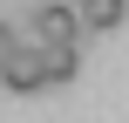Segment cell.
Returning <instances> with one entry per match:
<instances>
[{
    "instance_id": "cell-1",
    "label": "cell",
    "mask_w": 129,
    "mask_h": 123,
    "mask_svg": "<svg viewBox=\"0 0 129 123\" xmlns=\"http://www.w3.org/2000/svg\"><path fill=\"white\" fill-rule=\"evenodd\" d=\"M27 27H34V41H41V48H61V41H82V7H68V0H41Z\"/></svg>"
},
{
    "instance_id": "cell-2",
    "label": "cell",
    "mask_w": 129,
    "mask_h": 123,
    "mask_svg": "<svg viewBox=\"0 0 129 123\" xmlns=\"http://www.w3.org/2000/svg\"><path fill=\"white\" fill-rule=\"evenodd\" d=\"M0 89H7V96H41V89H48V68H41V41H27V48H20L7 68H0Z\"/></svg>"
},
{
    "instance_id": "cell-3",
    "label": "cell",
    "mask_w": 129,
    "mask_h": 123,
    "mask_svg": "<svg viewBox=\"0 0 129 123\" xmlns=\"http://www.w3.org/2000/svg\"><path fill=\"white\" fill-rule=\"evenodd\" d=\"M75 7H82V27L88 34H116L129 21V0H75Z\"/></svg>"
},
{
    "instance_id": "cell-4",
    "label": "cell",
    "mask_w": 129,
    "mask_h": 123,
    "mask_svg": "<svg viewBox=\"0 0 129 123\" xmlns=\"http://www.w3.org/2000/svg\"><path fill=\"white\" fill-rule=\"evenodd\" d=\"M41 68H48V89H61V82H75V75H82V48H75V41L41 48Z\"/></svg>"
},
{
    "instance_id": "cell-5",
    "label": "cell",
    "mask_w": 129,
    "mask_h": 123,
    "mask_svg": "<svg viewBox=\"0 0 129 123\" xmlns=\"http://www.w3.org/2000/svg\"><path fill=\"white\" fill-rule=\"evenodd\" d=\"M20 48H27V41H20V27H7V21H0V68H7Z\"/></svg>"
}]
</instances>
